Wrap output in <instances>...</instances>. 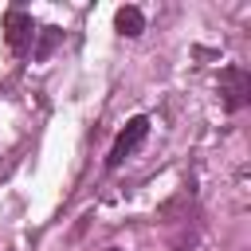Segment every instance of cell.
Segmentation results:
<instances>
[{
  "instance_id": "1",
  "label": "cell",
  "mask_w": 251,
  "mask_h": 251,
  "mask_svg": "<svg viewBox=\"0 0 251 251\" xmlns=\"http://www.w3.org/2000/svg\"><path fill=\"white\" fill-rule=\"evenodd\" d=\"M145 133H149V118H129V122H126V129L114 137L106 165H110V169H118V165H122V161H126V157H129V153L145 141Z\"/></svg>"
},
{
  "instance_id": "2",
  "label": "cell",
  "mask_w": 251,
  "mask_h": 251,
  "mask_svg": "<svg viewBox=\"0 0 251 251\" xmlns=\"http://www.w3.org/2000/svg\"><path fill=\"white\" fill-rule=\"evenodd\" d=\"M220 94H224V106L227 110H243L247 98H251V78L243 67H227L220 75Z\"/></svg>"
},
{
  "instance_id": "3",
  "label": "cell",
  "mask_w": 251,
  "mask_h": 251,
  "mask_svg": "<svg viewBox=\"0 0 251 251\" xmlns=\"http://www.w3.org/2000/svg\"><path fill=\"white\" fill-rule=\"evenodd\" d=\"M4 39H8V47H12L16 55H24V51L31 47V39H35V24H31V16L20 12V8H12V12L4 16Z\"/></svg>"
},
{
  "instance_id": "4",
  "label": "cell",
  "mask_w": 251,
  "mask_h": 251,
  "mask_svg": "<svg viewBox=\"0 0 251 251\" xmlns=\"http://www.w3.org/2000/svg\"><path fill=\"white\" fill-rule=\"evenodd\" d=\"M114 27H118L122 35H141V31H145V16H141L133 4H126V8L114 12Z\"/></svg>"
},
{
  "instance_id": "5",
  "label": "cell",
  "mask_w": 251,
  "mask_h": 251,
  "mask_svg": "<svg viewBox=\"0 0 251 251\" xmlns=\"http://www.w3.org/2000/svg\"><path fill=\"white\" fill-rule=\"evenodd\" d=\"M59 35H63L59 27H43V39H39V47H35V59H47V55H51V47L59 43Z\"/></svg>"
},
{
  "instance_id": "6",
  "label": "cell",
  "mask_w": 251,
  "mask_h": 251,
  "mask_svg": "<svg viewBox=\"0 0 251 251\" xmlns=\"http://www.w3.org/2000/svg\"><path fill=\"white\" fill-rule=\"evenodd\" d=\"M106 251H118V247H106Z\"/></svg>"
}]
</instances>
